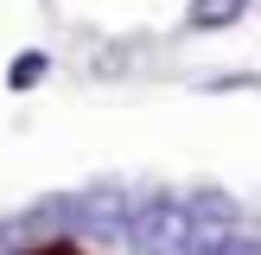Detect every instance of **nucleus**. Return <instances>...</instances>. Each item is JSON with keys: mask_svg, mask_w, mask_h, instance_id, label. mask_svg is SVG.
Here are the masks:
<instances>
[{"mask_svg": "<svg viewBox=\"0 0 261 255\" xmlns=\"http://www.w3.org/2000/svg\"><path fill=\"white\" fill-rule=\"evenodd\" d=\"M51 242H76V191H45L38 204L0 217V255H38Z\"/></svg>", "mask_w": 261, "mask_h": 255, "instance_id": "1", "label": "nucleus"}, {"mask_svg": "<svg viewBox=\"0 0 261 255\" xmlns=\"http://www.w3.org/2000/svg\"><path fill=\"white\" fill-rule=\"evenodd\" d=\"M121 236H127L134 255H178L185 249V198L166 191V185L140 191V198L127 204V230Z\"/></svg>", "mask_w": 261, "mask_h": 255, "instance_id": "2", "label": "nucleus"}, {"mask_svg": "<svg viewBox=\"0 0 261 255\" xmlns=\"http://www.w3.org/2000/svg\"><path fill=\"white\" fill-rule=\"evenodd\" d=\"M242 217H236V198L229 191H217V185H198V191H185V249L178 255H223L229 242L242 236Z\"/></svg>", "mask_w": 261, "mask_h": 255, "instance_id": "3", "label": "nucleus"}, {"mask_svg": "<svg viewBox=\"0 0 261 255\" xmlns=\"http://www.w3.org/2000/svg\"><path fill=\"white\" fill-rule=\"evenodd\" d=\"M127 204L134 198L121 191V178H89L76 191V242H121Z\"/></svg>", "mask_w": 261, "mask_h": 255, "instance_id": "4", "label": "nucleus"}, {"mask_svg": "<svg viewBox=\"0 0 261 255\" xmlns=\"http://www.w3.org/2000/svg\"><path fill=\"white\" fill-rule=\"evenodd\" d=\"M249 19V0H191L185 7V26L191 32H229V26Z\"/></svg>", "mask_w": 261, "mask_h": 255, "instance_id": "5", "label": "nucleus"}, {"mask_svg": "<svg viewBox=\"0 0 261 255\" xmlns=\"http://www.w3.org/2000/svg\"><path fill=\"white\" fill-rule=\"evenodd\" d=\"M45 76H51V58H45V51H19V58L7 64V89H38Z\"/></svg>", "mask_w": 261, "mask_h": 255, "instance_id": "6", "label": "nucleus"}, {"mask_svg": "<svg viewBox=\"0 0 261 255\" xmlns=\"http://www.w3.org/2000/svg\"><path fill=\"white\" fill-rule=\"evenodd\" d=\"M223 255H261V236H236V242H229Z\"/></svg>", "mask_w": 261, "mask_h": 255, "instance_id": "7", "label": "nucleus"}, {"mask_svg": "<svg viewBox=\"0 0 261 255\" xmlns=\"http://www.w3.org/2000/svg\"><path fill=\"white\" fill-rule=\"evenodd\" d=\"M38 255H89V249H76V242H51V249H38Z\"/></svg>", "mask_w": 261, "mask_h": 255, "instance_id": "8", "label": "nucleus"}]
</instances>
